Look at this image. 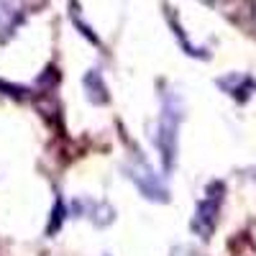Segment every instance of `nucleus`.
<instances>
[{
	"mask_svg": "<svg viewBox=\"0 0 256 256\" xmlns=\"http://www.w3.org/2000/svg\"><path fill=\"white\" fill-rule=\"evenodd\" d=\"M220 192H223V184H212V192L200 202L198 208V218L195 223H192V228H195L198 233H202V236H208V233L212 230V223H216V212L220 210Z\"/></svg>",
	"mask_w": 256,
	"mask_h": 256,
	"instance_id": "obj_1",
	"label": "nucleus"
}]
</instances>
